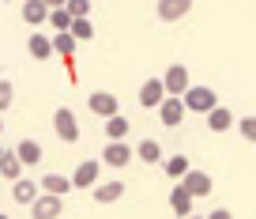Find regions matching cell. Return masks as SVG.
Masks as SVG:
<instances>
[{
	"label": "cell",
	"instance_id": "603a6c76",
	"mask_svg": "<svg viewBox=\"0 0 256 219\" xmlns=\"http://www.w3.org/2000/svg\"><path fill=\"white\" fill-rule=\"evenodd\" d=\"M106 136H110V140H124L128 136V117H110V121H106Z\"/></svg>",
	"mask_w": 256,
	"mask_h": 219
},
{
	"label": "cell",
	"instance_id": "5b68a950",
	"mask_svg": "<svg viewBox=\"0 0 256 219\" xmlns=\"http://www.w3.org/2000/svg\"><path fill=\"white\" fill-rule=\"evenodd\" d=\"M87 106H90V114L94 117H102V121H110V117H117V95H110V91H94V95L87 98Z\"/></svg>",
	"mask_w": 256,
	"mask_h": 219
},
{
	"label": "cell",
	"instance_id": "ac0fdd59",
	"mask_svg": "<svg viewBox=\"0 0 256 219\" xmlns=\"http://www.w3.org/2000/svg\"><path fill=\"white\" fill-rule=\"evenodd\" d=\"M124 196V181H102V185H94V200L98 204H113Z\"/></svg>",
	"mask_w": 256,
	"mask_h": 219
},
{
	"label": "cell",
	"instance_id": "277c9868",
	"mask_svg": "<svg viewBox=\"0 0 256 219\" xmlns=\"http://www.w3.org/2000/svg\"><path fill=\"white\" fill-rule=\"evenodd\" d=\"M53 129H56V136H60L64 144H76V140H80V121H76L72 110H56L53 114Z\"/></svg>",
	"mask_w": 256,
	"mask_h": 219
},
{
	"label": "cell",
	"instance_id": "ba28073f",
	"mask_svg": "<svg viewBox=\"0 0 256 219\" xmlns=\"http://www.w3.org/2000/svg\"><path fill=\"white\" fill-rule=\"evenodd\" d=\"M72 185L76 189H94L98 185V159H83L72 174Z\"/></svg>",
	"mask_w": 256,
	"mask_h": 219
},
{
	"label": "cell",
	"instance_id": "f546056e",
	"mask_svg": "<svg viewBox=\"0 0 256 219\" xmlns=\"http://www.w3.org/2000/svg\"><path fill=\"white\" fill-rule=\"evenodd\" d=\"M42 4H46L49 12H53V8H68V0H42Z\"/></svg>",
	"mask_w": 256,
	"mask_h": 219
},
{
	"label": "cell",
	"instance_id": "4dcf8cb0",
	"mask_svg": "<svg viewBox=\"0 0 256 219\" xmlns=\"http://www.w3.org/2000/svg\"><path fill=\"white\" fill-rule=\"evenodd\" d=\"M208 219H234V215H230V211H226V208H215V211H211Z\"/></svg>",
	"mask_w": 256,
	"mask_h": 219
},
{
	"label": "cell",
	"instance_id": "7a4b0ae2",
	"mask_svg": "<svg viewBox=\"0 0 256 219\" xmlns=\"http://www.w3.org/2000/svg\"><path fill=\"white\" fill-rule=\"evenodd\" d=\"M132 155H136V151H132L124 140H110V144L102 147V162H106V166H113V170H124L128 162H132Z\"/></svg>",
	"mask_w": 256,
	"mask_h": 219
},
{
	"label": "cell",
	"instance_id": "5bb4252c",
	"mask_svg": "<svg viewBox=\"0 0 256 219\" xmlns=\"http://www.w3.org/2000/svg\"><path fill=\"white\" fill-rule=\"evenodd\" d=\"M12 200H19V204H26V208H30V204L38 200V185H34V181H26V178H16V185H12Z\"/></svg>",
	"mask_w": 256,
	"mask_h": 219
},
{
	"label": "cell",
	"instance_id": "1f68e13d",
	"mask_svg": "<svg viewBox=\"0 0 256 219\" xmlns=\"http://www.w3.org/2000/svg\"><path fill=\"white\" fill-rule=\"evenodd\" d=\"M188 219H200V215H188Z\"/></svg>",
	"mask_w": 256,
	"mask_h": 219
},
{
	"label": "cell",
	"instance_id": "2e32d148",
	"mask_svg": "<svg viewBox=\"0 0 256 219\" xmlns=\"http://www.w3.org/2000/svg\"><path fill=\"white\" fill-rule=\"evenodd\" d=\"M192 200H196V196H192L184 185H177L174 193H170V208H174L181 219H188V211H192Z\"/></svg>",
	"mask_w": 256,
	"mask_h": 219
},
{
	"label": "cell",
	"instance_id": "3957f363",
	"mask_svg": "<svg viewBox=\"0 0 256 219\" xmlns=\"http://www.w3.org/2000/svg\"><path fill=\"white\" fill-rule=\"evenodd\" d=\"M64 211V196H53V193H38V200L30 204V219H60Z\"/></svg>",
	"mask_w": 256,
	"mask_h": 219
},
{
	"label": "cell",
	"instance_id": "d6986e66",
	"mask_svg": "<svg viewBox=\"0 0 256 219\" xmlns=\"http://www.w3.org/2000/svg\"><path fill=\"white\" fill-rule=\"evenodd\" d=\"M0 174L4 178H23V162H19V155L16 151H0Z\"/></svg>",
	"mask_w": 256,
	"mask_h": 219
},
{
	"label": "cell",
	"instance_id": "7402d4cb",
	"mask_svg": "<svg viewBox=\"0 0 256 219\" xmlns=\"http://www.w3.org/2000/svg\"><path fill=\"white\" fill-rule=\"evenodd\" d=\"M136 155H140L144 162H158V159H162V147H158V140H140Z\"/></svg>",
	"mask_w": 256,
	"mask_h": 219
},
{
	"label": "cell",
	"instance_id": "8992f818",
	"mask_svg": "<svg viewBox=\"0 0 256 219\" xmlns=\"http://www.w3.org/2000/svg\"><path fill=\"white\" fill-rule=\"evenodd\" d=\"M162 87H166V95H177V98H181L184 91L192 87V83H188V68H184V65H170L166 76H162Z\"/></svg>",
	"mask_w": 256,
	"mask_h": 219
},
{
	"label": "cell",
	"instance_id": "484cf974",
	"mask_svg": "<svg viewBox=\"0 0 256 219\" xmlns=\"http://www.w3.org/2000/svg\"><path fill=\"white\" fill-rule=\"evenodd\" d=\"M90 34H94V23H90V19H76V23H72V38L76 42L90 38Z\"/></svg>",
	"mask_w": 256,
	"mask_h": 219
},
{
	"label": "cell",
	"instance_id": "f1b7e54d",
	"mask_svg": "<svg viewBox=\"0 0 256 219\" xmlns=\"http://www.w3.org/2000/svg\"><path fill=\"white\" fill-rule=\"evenodd\" d=\"M12 98H16V87H12L8 80H0V110H8Z\"/></svg>",
	"mask_w": 256,
	"mask_h": 219
},
{
	"label": "cell",
	"instance_id": "e0dca14e",
	"mask_svg": "<svg viewBox=\"0 0 256 219\" xmlns=\"http://www.w3.org/2000/svg\"><path fill=\"white\" fill-rule=\"evenodd\" d=\"M204 117H208V129H211V132H226V129H234V125H238V121H234V114H230V110H222V106H215V110H211V114H204Z\"/></svg>",
	"mask_w": 256,
	"mask_h": 219
},
{
	"label": "cell",
	"instance_id": "9c48e42d",
	"mask_svg": "<svg viewBox=\"0 0 256 219\" xmlns=\"http://www.w3.org/2000/svg\"><path fill=\"white\" fill-rule=\"evenodd\" d=\"M162 98H166L162 80H144V87H140V106H144V110H158Z\"/></svg>",
	"mask_w": 256,
	"mask_h": 219
},
{
	"label": "cell",
	"instance_id": "4fadbf2b",
	"mask_svg": "<svg viewBox=\"0 0 256 219\" xmlns=\"http://www.w3.org/2000/svg\"><path fill=\"white\" fill-rule=\"evenodd\" d=\"M16 155H19L23 166H38V162H42V144H38V140H19Z\"/></svg>",
	"mask_w": 256,
	"mask_h": 219
},
{
	"label": "cell",
	"instance_id": "30bf717a",
	"mask_svg": "<svg viewBox=\"0 0 256 219\" xmlns=\"http://www.w3.org/2000/svg\"><path fill=\"white\" fill-rule=\"evenodd\" d=\"M192 12V0H158V19L162 23H177Z\"/></svg>",
	"mask_w": 256,
	"mask_h": 219
},
{
	"label": "cell",
	"instance_id": "d4e9b609",
	"mask_svg": "<svg viewBox=\"0 0 256 219\" xmlns=\"http://www.w3.org/2000/svg\"><path fill=\"white\" fill-rule=\"evenodd\" d=\"M166 174H170V178H184V174H188V159H184V155L166 159Z\"/></svg>",
	"mask_w": 256,
	"mask_h": 219
},
{
	"label": "cell",
	"instance_id": "52a82bcc",
	"mask_svg": "<svg viewBox=\"0 0 256 219\" xmlns=\"http://www.w3.org/2000/svg\"><path fill=\"white\" fill-rule=\"evenodd\" d=\"M184 114H188V110H184V102H181L177 95H166V98H162V106H158V121H162V125H170V129H174V125L184 121Z\"/></svg>",
	"mask_w": 256,
	"mask_h": 219
},
{
	"label": "cell",
	"instance_id": "4316f807",
	"mask_svg": "<svg viewBox=\"0 0 256 219\" xmlns=\"http://www.w3.org/2000/svg\"><path fill=\"white\" fill-rule=\"evenodd\" d=\"M238 132L248 140V144H256V117H241V121H238Z\"/></svg>",
	"mask_w": 256,
	"mask_h": 219
},
{
	"label": "cell",
	"instance_id": "6da1fadb",
	"mask_svg": "<svg viewBox=\"0 0 256 219\" xmlns=\"http://www.w3.org/2000/svg\"><path fill=\"white\" fill-rule=\"evenodd\" d=\"M181 102H184V110H188V114H211V110L218 106V98H215V91H211V87L192 83V87L181 95Z\"/></svg>",
	"mask_w": 256,
	"mask_h": 219
},
{
	"label": "cell",
	"instance_id": "44dd1931",
	"mask_svg": "<svg viewBox=\"0 0 256 219\" xmlns=\"http://www.w3.org/2000/svg\"><path fill=\"white\" fill-rule=\"evenodd\" d=\"M26 49H30V57L46 61L49 53H53V38H42V34H30V42H26Z\"/></svg>",
	"mask_w": 256,
	"mask_h": 219
},
{
	"label": "cell",
	"instance_id": "d6a6232c",
	"mask_svg": "<svg viewBox=\"0 0 256 219\" xmlns=\"http://www.w3.org/2000/svg\"><path fill=\"white\" fill-rule=\"evenodd\" d=\"M0 219H8V215H0Z\"/></svg>",
	"mask_w": 256,
	"mask_h": 219
},
{
	"label": "cell",
	"instance_id": "7c38bea8",
	"mask_svg": "<svg viewBox=\"0 0 256 219\" xmlns=\"http://www.w3.org/2000/svg\"><path fill=\"white\" fill-rule=\"evenodd\" d=\"M68 189H76V185H72V178H64V174H46V178H42V193L68 196Z\"/></svg>",
	"mask_w": 256,
	"mask_h": 219
},
{
	"label": "cell",
	"instance_id": "9a60e30c",
	"mask_svg": "<svg viewBox=\"0 0 256 219\" xmlns=\"http://www.w3.org/2000/svg\"><path fill=\"white\" fill-rule=\"evenodd\" d=\"M23 19L30 27H42V23H49V8L42 0H23Z\"/></svg>",
	"mask_w": 256,
	"mask_h": 219
},
{
	"label": "cell",
	"instance_id": "8fae6325",
	"mask_svg": "<svg viewBox=\"0 0 256 219\" xmlns=\"http://www.w3.org/2000/svg\"><path fill=\"white\" fill-rule=\"evenodd\" d=\"M181 185L188 189L192 196H208V193H211V178H208L204 170H192V166H188V174L181 178Z\"/></svg>",
	"mask_w": 256,
	"mask_h": 219
},
{
	"label": "cell",
	"instance_id": "83f0119b",
	"mask_svg": "<svg viewBox=\"0 0 256 219\" xmlns=\"http://www.w3.org/2000/svg\"><path fill=\"white\" fill-rule=\"evenodd\" d=\"M68 12H72V19H87L90 0H68Z\"/></svg>",
	"mask_w": 256,
	"mask_h": 219
},
{
	"label": "cell",
	"instance_id": "cb8c5ba5",
	"mask_svg": "<svg viewBox=\"0 0 256 219\" xmlns=\"http://www.w3.org/2000/svg\"><path fill=\"white\" fill-rule=\"evenodd\" d=\"M49 23H53L56 31H72L76 19H72V12H68V8H53V12H49Z\"/></svg>",
	"mask_w": 256,
	"mask_h": 219
},
{
	"label": "cell",
	"instance_id": "ffe728a7",
	"mask_svg": "<svg viewBox=\"0 0 256 219\" xmlns=\"http://www.w3.org/2000/svg\"><path fill=\"white\" fill-rule=\"evenodd\" d=\"M53 53H60L64 61L76 53V38H72V31H56V38H53Z\"/></svg>",
	"mask_w": 256,
	"mask_h": 219
}]
</instances>
